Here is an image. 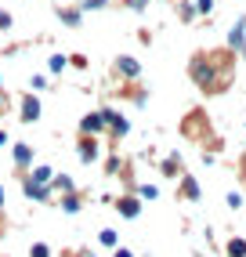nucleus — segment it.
Listing matches in <instances>:
<instances>
[{"instance_id": "f03ea898", "label": "nucleus", "mask_w": 246, "mask_h": 257, "mask_svg": "<svg viewBox=\"0 0 246 257\" xmlns=\"http://www.w3.org/2000/svg\"><path fill=\"white\" fill-rule=\"evenodd\" d=\"M138 210H142V203H138V199H131V196L119 199V214L123 217H138Z\"/></svg>"}, {"instance_id": "0eeeda50", "label": "nucleus", "mask_w": 246, "mask_h": 257, "mask_svg": "<svg viewBox=\"0 0 246 257\" xmlns=\"http://www.w3.org/2000/svg\"><path fill=\"white\" fill-rule=\"evenodd\" d=\"M98 127H105V112H94L83 119V131H98Z\"/></svg>"}, {"instance_id": "4468645a", "label": "nucleus", "mask_w": 246, "mask_h": 257, "mask_svg": "<svg viewBox=\"0 0 246 257\" xmlns=\"http://www.w3.org/2000/svg\"><path fill=\"white\" fill-rule=\"evenodd\" d=\"M101 243H105V246H116V232L105 228V232H101Z\"/></svg>"}, {"instance_id": "423d86ee", "label": "nucleus", "mask_w": 246, "mask_h": 257, "mask_svg": "<svg viewBox=\"0 0 246 257\" xmlns=\"http://www.w3.org/2000/svg\"><path fill=\"white\" fill-rule=\"evenodd\" d=\"M119 73H123V76H138V62L123 55V58H119Z\"/></svg>"}, {"instance_id": "9d476101", "label": "nucleus", "mask_w": 246, "mask_h": 257, "mask_svg": "<svg viewBox=\"0 0 246 257\" xmlns=\"http://www.w3.org/2000/svg\"><path fill=\"white\" fill-rule=\"evenodd\" d=\"M29 181H37V185H44V181H51V167H37V174H33Z\"/></svg>"}, {"instance_id": "9b49d317", "label": "nucleus", "mask_w": 246, "mask_h": 257, "mask_svg": "<svg viewBox=\"0 0 246 257\" xmlns=\"http://www.w3.org/2000/svg\"><path fill=\"white\" fill-rule=\"evenodd\" d=\"M178 156H170V160H163V174H178Z\"/></svg>"}, {"instance_id": "f257e3e1", "label": "nucleus", "mask_w": 246, "mask_h": 257, "mask_svg": "<svg viewBox=\"0 0 246 257\" xmlns=\"http://www.w3.org/2000/svg\"><path fill=\"white\" fill-rule=\"evenodd\" d=\"M228 47L239 51V55H246V19H239L232 26V33H228Z\"/></svg>"}, {"instance_id": "5701e85b", "label": "nucleus", "mask_w": 246, "mask_h": 257, "mask_svg": "<svg viewBox=\"0 0 246 257\" xmlns=\"http://www.w3.org/2000/svg\"><path fill=\"white\" fill-rule=\"evenodd\" d=\"M0 199H4V192H0Z\"/></svg>"}, {"instance_id": "2eb2a0df", "label": "nucleus", "mask_w": 246, "mask_h": 257, "mask_svg": "<svg viewBox=\"0 0 246 257\" xmlns=\"http://www.w3.org/2000/svg\"><path fill=\"white\" fill-rule=\"evenodd\" d=\"M62 207H65V210H69V214H73V210H80V199H73V196H69V199H65V203H62Z\"/></svg>"}, {"instance_id": "4be33fe9", "label": "nucleus", "mask_w": 246, "mask_h": 257, "mask_svg": "<svg viewBox=\"0 0 246 257\" xmlns=\"http://www.w3.org/2000/svg\"><path fill=\"white\" fill-rule=\"evenodd\" d=\"M0 145H4V131H0Z\"/></svg>"}, {"instance_id": "a211bd4d", "label": "nucleus", "mask_w": 246, "mask_h": 257, "mask_svg": "<svg viewBox=\"0 0 246 257\" xmlns=\"http://www.w3.org/2000/svg\"><path fill=\"white\" fill-rule=\"evenodd\" d=\"M142 196H145V199H156V196H160V192H156V188H152V185H142Z\"/></svg>"}, {"instance_id": "39448f33", "label": "nucleus", "mask_w": 246, "mask_h": 257, "mask_svg": "<svg viewBox=\"0 0 246 257\" xmlns=\"http://www.w3.org/2000/svg\"><path fill=\"white\" fill-rule=\"evenodd\" d=\"M228 257H246V239H228Z\"/></svg>"}, {"instance_id": "20e7f679", "label": "nucleus", "mask_w": 246, "mask_h": 257, "mask_svg": "<svg viewBox=\"0 0 246 257\" xmlns=\"http://www.w3.org/2000/svg\"><path fill=\"white\" fill-rule=\"evenodd\" d=\"M181 196H185V199H199V185H196V178H185V181H181Z\"/></svg>"}, {"instance_id": "1a4fd4ad", "label": "nucleus", "mask_w": 246, "mask_h": 257, "mask_svg": "<svg viewBox=\"0 0 246 257\" xmlns=\"http://www.w3.org/2000/svg\"><path fill=\"white\" fill-rule=\"evenodd\" d=\"M29 156H33V152H29V145H19V149H15V163H29Z\"/></svg>"}, {"instance_id": "ddd939ff", "label": "nucleus", "mask_w": 246, "mask_h": 257, "mask_svg": "<svg viewBox=\"0 0 246 257\" xmlns=\"http://www.w3.org/2000/svg\"><path fill=\"white\" fill-rule=\"evenodd\" d=\"M196 11H203V15H210V11H214V0H196Z\"/></svg>"}, {"instance_id": "7ed1b4c3", "label": "nucleus", "mask_w": 246, "mask_h": 257, "mask_svg": "<svg viewBox=\"0 0 246 257\" xmlns=\"http://www.w3.org/2000/svg\"><path fill=\"white\" fill-rule=\"evenodd\" d=\"M22 116L26 119H37L40 116V101L37 98H22Z\"/></svg>"}, {"instance_id": "f8f14e48", "label": "nucleus", "mask_w": 246, "mask_h": 257, "mask_svg": "<svg viewBox=\"0 0 246 257\" xmlns=\"http://www.w3.org/2000/svg\"><path fill=\"white\" fill-rule=\"evenodd\" d=\"M80 152H83V160H94V142H83Z\"/></svg>"}, {"instance_id": "412c9836", "label": "nucleus", "mask_w": 246, "mask_h": 257, "mask_svg": "<svg viewBox=\"0 0 246 257\" xmlns=\"http://www.w3.org/2000/svg\"><path fill=\"white\" fill-rule=\"evenodd\" d=\"M116 257H134V253L131 250H116Z\"/></svg>"}, {"instance_id": "6ab92c4d", "label": "nucleus", "mask_w": 246, "mask_h": 257, "mask_svg": "<svg viewBox=\"0 0 246 257\" xmlns=\"http://www.w3.org/2000/svg\"><path fill=\"white\" fill-rule=\"evenodd\" d=\"M145 4H149V0H127V8H134V11H142Z\"/></svg>"}, {"instance_id": "dca6fc26", "label": "nucleus", "mask_w": 246, "mask_h": 257, "mask_svg": "<svg viewBox=\"0 0 246 257\" xmlns=\"http://www.w3.org/2000/svg\"><path fill=\"white\" fill-rule=\"evenodd\" d=\"M33 257H51V250L44 243H37V246H33Z\"/></svg>"}, {"instance_id": "f3484780", "label": "nucleus", "mask_w": 246, "mask_h": 257, "mask_svg": "<svg viewBox=\"0 0 246 257\" xmlns=\"http://www.w3.org/2000/svg\"><path fill=\"white\" fill-rule=\"evenodd\" d=\"M228 207H242V196L239 192H228Z\"/></svg>"}, {"instance_id": "aec40b11", "label": "nucleus", "mask_w": 246, "mask_h": 257, "mask_svg": "<svg viewBox=\"0 0 246 257\" xmlns=\"http://www.w3.org/2000/svg\"><path fill=\"white\" fill-rule=\"evenodd\" d=\"M87 8H91V11L94 8H105V0H87Z\"/></svg>"}, {"instance_id": "6e6552de", "label": "nucleus", "mask_w": 246, "mask_h": 257, "mask_svg": "<svg viewBox=\"0 0 246 257\" xmlns=\"http://www.w3.org/2000/svg\"><path fill=\"white\" fill-rule=\"evenodd\" d=\"M26 192H29L33 199H47V188H44V185H37V181H26Z\"/></svg>"}]
</instances>
